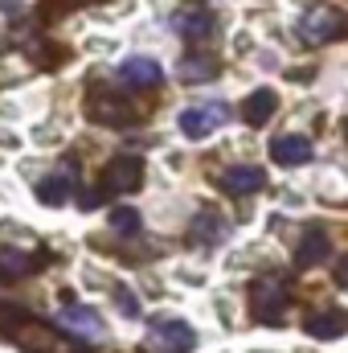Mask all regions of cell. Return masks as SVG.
Segmentation results:
<instances>
[{
    "mask_svg": "<svg viewBox=\"0 0 348 353\" xmlns=\"http://www.w3.org/2000/svg\"><path fill=\"white\" fill-rule=\"evenodd\" d=\"M230 119V111L221 107V103H205V107H184L180 111V132L188 136V140H205V136H213L221 123Z\"/></svg>",
    "mask_w": 348,
    "mask_h": 353,
    "instance_id": "5",
    "label": "cell"
},
{
    "mask_svg": "<svg viewBox=\"0 0 348 353\" xmlns=\"http://www.w3.org/2000/svg\"><path fill=\"white\" fill-rule=\"evenodd\" d=\"M164 74H160V66L152 62V58H127L123 66H119V83L123 87H131V90H148V87H156Z\"/></svg>",
    "mask_w": 348,
    "mask_h": 353,
    "instance_id": "11",
    "label": "cell"
},
{
    "mask_svg": "<svg viewBox=\"0 0 348 353\" xmlns=\"http://www.w3.org/2000/svg\"><path fill=\"white\" fill-rule=\"evenodd\" d=\"M70 173H74V165H66L62 173H50L41 185H37V201L41 205H62L66 197H70Z\"/></svg>",
    "mask_w": 348,
    "mask_h": 353,
    "instance_id": "14",
    "label": "cell"
},
{
    "mask_svg": "<svg viewBox=\"0 0 348 353\" xmlns=\"http://www.w3.org/2000/svg\"><path fill=\"white\" fill-rule=\"evenodd\" d=\"M193 345H197V333L184 321H156L144 337L148 353H188Z\"/></svg>",
    "mask_w": 348,
    "mask_h": 353,
    "instance_id": "3",
    "label": "cell"
},
{
    "mask_svg": "<svg viewBox=\"0 0 348 353\" xmlns=\"http://www.w3.org/2000/svg\"><path fill=\"white\" fill-rule=\"evenodd\" d=\"M328 251H332L328 230L316 222V226H307V230H303V239H299V247H295V267H299V271H307V267L324 263V259H328Z\"/></svg>",
    "mask_w": 348,
    "mask_h": 353,
    "instance_id": "8",
    "label": "cell"
},
{
    "mask_svg": "<svg viewBox=\"0 0 348 353\" xmlns=\"http://www.w3.org/2000/svg\"><path fill=\"white\" fill-rule=\"evenodd\" d=\"M274 111H279V94H274L270 87L250 90V94H246V103H242V119H246L250 128H262Z\"/></svg>",
    "mask_w": 348,
    "mask_h": 353,
    "instance_id": "12",
    "label": "cell"
},
{
    "mask_svg": "<svg viewBox=\"0 0 348 353\" xmlns=\"http://www.w3.org/2000/svg\"><path fill=\"white\" fill-rule=\"evenodd\" d=\"M102 197H107V189H83V193H78V205H83V210H98Z\"/></svg>",
    "mask_w": 348,
    "mask_h": 353,
    "instance_id": "21",
    "label": "cell"
},
{
    "mask_svg": "<svg viewBox=\"0 0 348 353\" xmlns=\"http://www.w3.org/2000/svg\"><path fill=\"white\" fill-rule=\"evenodd\" d=\"M287 283L279 279V275H259L254 283H250V304H254V312H259V321H270V325H279V316H283V308H287Z\"/></svg>",
    "mask_w": 348,
    "mask_h": 353,
    "instance_id": "2",
    "label": "cell"
},
{
    "mask_svg": "<svg viewBox=\"0 0 348 353\" xmlns=\"http://www.w3.org/2000/svg\"><path fill=\"white\" fill-rule=\"evenodd\" d=\"M37 259H25L21 251H12V247H0V275H8V279H21V275H29Z\"/></svg>",
    "mask_w": 348,
    "mask_h": 353,
    "instance_id": "17",
    "label": "cell"
},
{
    "mask_svg": "<svg viewBox=\"0 0 348 353\" xmlns=\"http://www.w3.org/2000/svg\"><path fill=\"white\" fill-rule=\"evenodd\" d=\"M303 329H307L312 337H320V341L345 337L348 333V312L345 308H320V312H312V316L303 321Z\"/></svg>",
    "mask_w": 348,
    "mask_h": 353,
    "instance_id": "10",
    "label": "cell"
},
{
    "mask_svg": "<svg viewBox=\"0 0 348 353\" xmlns=\"http://www.w3.org/2000/svg\"><path fill=\"white\" fill-rule=\"evenodd\" d=\"M62 325L74 329L78 337H102V321L90 308H62Z\"/></svg>",
    "mask_w": 348,
    "mask_h": 353,
    "instance_id": "16",
    "label": "cell"
},
{
    "mask_svg": "<svg viewBox=\"0 0 348 353\" xmlns=\"http://www.w3.org/2000/svg\"><path fill=\"white\" fill-rule=\"evenodd\" d=\"M12 8H21V0H0V12H12Z\"/></svg>",
    "mask_w": 348,
    "mask_h": 353,
    "instance_id": "23",
    "label": "cell"
},
{
    "mask_svg": "<svg viewBox=\"0 0 348 353\" xmlns=\"http://www.w3.org/2000/svg\"><path fill=\"white\" fill-rule=\"evenodd\" d=\"M345 33H348V17L336 4H312L299 17V41L303 46H328V41H340Z\"/></svg>",
    "mask_w": 348,
    "mask_h": 353,
    "instance_id": "1",
    "label": "cell"
},
{
    "mask_svg": "<svg viewBox=\"0 0 348 353\" xmlns=\"http://www.w3.org/2000/svg\"><path fill=\"white\" fill-rule=\"evenodd\" d=\"M217 185L226 193H234V197H246V193H259L262 185H266V173H262L259 165H234V169H226V173L217 176Z\"/></svg>",
    "mask_w": 348,
    "mask_h": 353,
    "instance_id": "9",
    "label": "cell"
},
{
    "mask_svg": "<svg viewBox=\"0 0 348 353\" xmlns=\"http://www.w3.org/2000/svg\"><path fill=\"white\" fill-rule=\"evenodd\" d=\"M173 25H176V33H184L188 41H201V37L213 33V17L205 8H180L173 17Z\"/></svg>",
    "mask_w": 348,
    "mask_h": 353,
    "instance_id": "13",
    "label": "cell"
},
{
    "mask_svg": "<svg viewBox=\"0 0 348 353\" xmlns=\"http://www.w3.org/2000/svg\"><path fill=\"white\" fill-rule=\"evenodd\" d=\"M312 157H316L312 140H307V136H295V132H287V136H279V140L270 144V161L283 165V169H299V165H307Z\"/></svg>",
    "mask_w": 348,
    "mask_h": 353,
    "instance_id": "7",
    "label": "cell"
},
{
    "mask_svg": "<svg viewBox=\"0 0 348 353\" xmlns=\"http://www.w3.org/2000/svg\"><path fill=\"white\" fill-rule=\"evenodd\" d=\"M176 74H180V83H209V79H217V62L201 58V54H188V58H180Z\"/></svg>",
    "mask_w": 348,
    "mask_h": 353,
    "instance_id": "15",
    "label": "cell"
},
{
    "mask_svg": "<svg viewBox=\"0 0 348 353\" xmlns=\"http://www.w3.org/2000/svg\"><path fill=\"white\" fill-rule=\"evenodd\" d=\"M144 185V161L140 157H115L102 169V189L107 193H135Z\"/></svg>",
    "mask_w": 348,
    "mask_h": 353,
    "instance_id": "6",
    "label": "cell"
},
{
    "mask_svg": "<svg viewBox=\"0 0 348 353\" xmlns=\"http://www.w3.org/2000/svg\"><path fill=\"white\" fill-rule=\"evenodd\" d=\"M111 230H115V234H135V230H140V210H131V205L111 210Z\"/></svg>",
    "mask_w": 348,
    "mask_h": 353,
    "instance_id": "18",
    "label": "cell"
},
{
    "mask_svg": "<svg viewBox=\"0 0 348 353\" xmlns=\"http://www.w3.org/2000/svg\"><path fill=\"white\" fill-rule=\"evenodd\" d=\"M115 300H119V308H123V316H140V300L127 292V288H115Z\"/></svg>",
    "mask_w": 348,
    "mask_h": 353,
    "instance_id": "20",
    "label": "cell"
},
{
    "mask_svg": "<svg viewBox=\"0 0 348 353\" xmlns=\"http://www.w3.org/2000/svg\"><path fill=\"white\" fill-rule=\"evenodd\" d=\"M336 279H340V283L348 288V255L340 259V263H336Z\"/></svg>",
    "mask_w": 348,
    "mask_h": 353,
    "instance_id": "22",
    "label": "cell"
},
{
    "mask_svg": "<svg viewBox=\"0 0 348 353\" xmlns=\"http://www.w3.org/2000/svg\"><path fill=\"white\" fill-rule=\"evenodd\" d=\"M87 115L94 123H102V128H127V123H135V111L115 90H102V87H94L87 94Z\"/></svg>",
    "mask_w": 348,
    "mask_h": 353,
    "instance_id": "4",
    "label": "cell"
},
{
    "mask_svg": "<svg viewBox=\"0 0 348 353\" xmlns=\"http://www.w3.org/2000/svg\"><path fill=\"white\" fill-rule=\"evenodd\" d=\"M345 132H348V119H345Z\"/></svg>",
    "mask_w": 348,
    "mask_h": 353,
    "instance_id": "24",
    "label": "cell"
},
{
    "mask_svg": "<svg viewBox=\"0 0 348 353\" xmlns=\"http://www.w3.org/2000/svg\"><path fill=\"white\" fill-rule=\"evenodd\" d=\"M221 230H226V222L213 218V214H201V218L193 222V239H201V243H205V239H217Z\"/></svg>",
    "mask_w": 348,
    "mask_h": 353,
    "instance_id": "19",
    "label": "cell"
}]
</instances>
